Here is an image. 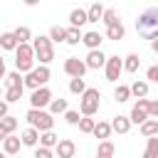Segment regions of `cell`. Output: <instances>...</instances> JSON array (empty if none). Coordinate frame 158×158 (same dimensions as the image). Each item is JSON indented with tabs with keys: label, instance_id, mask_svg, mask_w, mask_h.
Listing matches in <instances>:
<instances>
[{
	"label": "cell",
	"instance_id": "7402d4cb",
	"mask_svg": "<svg viewBox=\"0 0 158 158\" xmlns=\"http://www.w3.org/2000/svg\"><path fill=\"white\" fill-rule=\"evenodd\" d=\"M116 153V146L109 141V138H101V143H99V148H96V156L99 158H109V156H114Z\"/></svg>",
	"mask_w": 158,
	"mask_h": 158
},
{
	"label": "cell",
	"instance_id": "681fc988",
	"mask_svg": "<svg viewBox=\"0 0 158 158\" xmlns=\"http://www.w3.org/2000/svg\"><path fill=\"white\" fill-rule=\"evenodd\" d=\"M156 67H158V64H156Z\"/></svg>",
	"mask_w": 158,
	"mask_h": 158
},
{
	"label": "cell",
	"instance_id": "60d3db41",
	"mask_svg": "<svg viewBox=\"0 0 158 158\" xmlns=\"http://www.w3.org/2000/svg\"><path fill=\"white\" fill-rule=\"evenodd\" d=\"M146 79L158 84V67H156V64H153V67H148V72H146Z\"/></svg>",
	"mask_w": 158,
	"mask_h": 158
},
{
	"label": "cell",
	"instance_id": "4fadbf2b",
	"mask_svg": "<svg viewBox=\"0 0 158 158\" xmlns=\"http://www.w3.org/2000/svg\"><path fill=\"white\" fill-rule=\"evenodd\" d=\"M54 153H57L59 158H72V156L77 153V146H74V141L62 138V141H57V143H54Z\"/></svg>",
	"mask_w": 158,
	"mask_h": 158
},
{
	"label": "cell",
	"instance_id": "7c38bea8",
	"mask_svg": "<svg viewBox=\"0 0 158 158\" xmlns=\"http://www.w3.org/2000/svg\"><path fill=\"white\" fill-rule=\"evenodd\" d=\"M20 148H22V138H20V136H12V133H7V136L2 138V153H7V156H15V153H20Z\"/></svg>",
	"mask_w": 158,
	"mask_h": 158
},
{
	"label": "cell",
	"instance_id": "bcb514c9",
	"mask_svg": "<svg viewBox=\"0 0 158 158\" xmlns=\"http://www.w3.org/2000/svg\"><path fill=\"white\" fill-rule=\"evenodd\" d=\"M151 49L158 54V37H156V40H151Z\"/></svg>",
	"mask_w": 158,
	"mask_h": 158
},
{
	"label": "cell",
	"instance_id": "277c9868",
	"mask_svg": "<svg viewBox=\"0 0 158 158\" xmlns=\"http://www.w3.org/2000/svg\"><path fill=\"white\" fill-rule=\"evenodd\" d=\"M32 49H35V59L40 64H49L54 59V47H52V40L49 35H40L32 40Z\"/></svg>",
	"mask_w": 158,
	"mask_h": 158
},
{
	"label": "cell",
	"instance_id": "d6a6232c",
	"mask_svg": "<svg viewBox=\"0 0 158 158\" xmlns=\"http://www.w3.org/2000/svg\"><path fill=\"white\" fill-rule=\"evenodd\" d=\"M49 40L52 42H64L67 40V27H59V25L49 27Z\"/></svg>",
	"mask_w": 158,
	"mask_h": 158
},
{
	"label": "cell",
	"instance_id": "5bb4252c",
	"mask_svg": "<svg viewBox=\"0 0 158 158\" xmlns=\"http://www.w3.org/2000/svg\"><path fill=\"white\" fill-rule=\"evenodd\" d=\"M106 37H109V40H114V42H118V40H123V37H126V27L121 25V20H116V22L106 25Z\"/></svg>",
	"mask_w": 158,
	"mask_h": 158
},
{
	"label": "cell",
	"instance_id": "6da1fadb",
	"mask_svg": "<svg viewBox=\"0 0 158 158\" xmlns=\"http://www.w3.org/2000/svg\"><path fill=\"white\" fill-rule=\"evenodd\" d=\"M136 32L143 40H156L158 37V7H146L138 20H136Z\"/></svg>",
	"mask_w": 158,
	"mask_h": 158
},
{
	"label": "cell",
	"instance_id": "30bf717a",
	"mask_svg": "<svg viewBox=\"0 0 158 158\" xmlns=\"http://www.w3.org/2000/svg\"><path fill=\"white\" fill-rule=\"evenodd\" d=\"M128 118H131V123H136V126H138V123H143V121L148 118V99H146V96H141V99L133 104V109H131V116H128Z\"/></svg>",
	"mask_w": 158,
	"mask_h": 158
},
{
	"label": "cell",
	"instance_id": "3957f363",
	"mask_svg": "<svg viewBox=\"0 0 158 158\" xmlns=\"http://www.w3.org/2000/svg\"><path fill=\"white\" fill-rule=\"evenodd\" d=\"M15 67L22 74L35 67V49H32L30 42H17V47H15Z\"/></svg>",
	"mask_w": 158,
	"mask_h": 158
},
{
	"label": "cell",
	"instance_id": "44dd1931",
	"mask_svg": "<svg viewBox=\"0 0 158 158\" xmlns=\"http://www.w3.org/2000/svg\"><path fill=\"white\" fill-rule=\"evenodd\" d=\"M91 133H94L96 138H109V136H111V121H96Z\"/></svg>",
	"mask_w": 158,
	"mask_h": 158
},
{
	"label": "cell",
	"instance_id": "ab89813d",
	"mask_svg": "<svg viewBox=\"0 0 158 158\" xmlns=\"http://www.w3.org/2000/svg\"><path fill=\"white\" fill-rule=\"evenodd\" d=\"M64 118H67V123H69V126H77L81 116H79V111H72V109H67V111H64Z\"/></svg>",
	"mask_w": 158,
	"mask_h": 158
},
{
	"label": "cell",
	"instance_id": "ffe728a7",
	"mask_svg": "<svg viewBox=\"0 0 158 158\" xmlns=\"http://www.w3.org/2000/svg\"><path fill=\"white\" fill-rule=\"evenodd\" d=\"M22 91H25V86H22V84H20V86H5L2 99H5L7 104H15V101H20V99H22Z\"/></svg>",
	"mask_w": 158,
	"mask_h": 158
},
{
	"label": "cell",
	"instance_id": "f1b7e54d",
	"mask_svg": "<svg viewBox=\"0 0 158 158\" xmlns=\"http://www.w3.org/2000/svg\"><path fill=\"white\" fill-rule=\"evenodd\" d=\"M143 158H158V136H148V146L143 151Z\"/></svg>",
	"mask_w": 158,
	"mask_h": 158
},
{
	"label": "cell",
	"instance_id": "2e32d148",
	"mask_svg": "<svg viewBox=\"0 0 158 158\" xmlns=\"http://www.w3.org/2000/svg\"><path fill=\"white\" fill-rule=\"evenodd\" d=\"M111 131H116V133H128L131 131V118L128 116H114L111 118Z\"/></svg>",
	"mask_w": 158,
	"mask_h": 158
},
{
	"label": "cell",
	"instance_id": "4dcf8cb0",
	"mask_svg": "<svg viewBox=\"0 0 158 158\" xmlns=\"http://www.w3.org/2000/svg\"><path fill=\"white\" fill-rule=\"evenodd\" d=\"M20 74H22V72H17V69H15V72H7V74H5V86H20V84L25 86V79H22Z\"/></svg>",
	"mask_w": 158,
	"mask_h": 158
},
{
	"label": "cell",
	"instance_id": "9a60e30c",
	"mask_svg": "<svg viewBox=\"0 0 158 158\" xmlns=\"http://www.w3.org/2000/svg\"><path fill=\"white\" fill-rule=\"evenodd\" d=\"M138 131H141L143 138H148V136H158V118L148 116L143 123H138Z\"/></svg>",
	"mask_w": 158,
	"mask_h": 158
},
{
	"label": "cell",
	"instance_id": "484cf974",
	"mask_svg": "<svg viewBox=\"0 0 158 158\" xmlns=\"http://www.w3.org/2000/svg\"><path fill=\"white\" fill-rule=\"evenodd\" d=\"M101 15H104V5H101V2H91V5H89V10H86L89 22H99V20H101Z\"/></svg>",
	"mask_w": 158,
	"mask_h": 158
},
{
	"label": "cell",
	"instance_id": "c3c4849f",
	"mask_svg": "<svg viewBox=\"0 0 158 158\" xmlns=\"http://www.w3.org/2000/svg\"><path fill=\"white\" fill-rule=\"evenodd\" d=\"M2 94H5V86H0V99H2Z\"/></svg>",
	"mask_w": 158,
	"mask_h": 158
},
{
	"label": "cell",
	"instance_id": "b9f144b4",
	"mask_svg": "<svg viewBox=\"0 0 158 158\" xmlns=\"http://www.w3.org/2000/svg\"><path fill=\"white\" fill-rule=\"evenodd\" d=\"M148 116L158 118V101H148Z\"/></svg>",
	"mask_w": 158,
	"mask_h": 158
},
{
	"label": "cell",
	"instance_id": "ee69618b",
	"mask_svg": "<svg viewBox=\"0 0 158 158\" xmlns=\"http://www.w3.org/2000/svg\"><path fill=\"white\" fill-rule=\"evenodd\" d=\"M5 74H7V69H5V59L0 57V79H5Z\"/></svg>",
	"mask_w": 158,
	"mask_h": 158
},
{
	"label": "cell",
	"instance_id": "cb8c5ba5",
	"mask_svg": "<svg viewBox=\"0 0 158 158\" xmlns=\"http://www.w3.org/2000/svg\"><path fill=\"white\" fill-rule=\"evenodd\" d=\"M138 67H141V57H138V54H128V57L123 59V72L136 74V72H138Z\"/></svg>",
	"mask_w": 158,
	"mask_h": 158
},
{
	"label": "cell",
	"instance_id": "f6af8a7d",
	"mask_svg": "<svg viewBox=\"0 0 158 158\" xmlns=\"http://www.w3.org/2000/svg\"><path fill=\"white\" fill-rule=\"evenodd\" d=\"M27 7H35V5H40V0H22Z\"/></svg>",
	"mask_w": 158,
	"mask_h": 158
},
{
	"label": "cell",
	"instance_id": "836d02e7",
	"mask_svg": "<svg viewBox=\"0 0 158 158\" xmlns=\"http://www.w3.org/2000/svg\"><path fill=\"white\" fill-rule=\"evenodd\" d=\"M84 89H86L84 77H72V79H69V91H72V94H81Z\"/></svg>",
	"mask_w": 158,
	"mask_h": 158
},
{
	"label": "cell",
	"instance_id": "83f0119b",
	"mask_svg": "<svg viewBox=\"0 0 158 158\" xmlns=\"http://www.w3.org/2000/svg\"><path fill=\"white\" fill-rule=\"evenodd\" d=\"M47 106H49V114H54V116H57V114H64V111L69 109V106H67V99H49Z\"/></svg>",
	"mask_w": 158,
	"mask_h": 158
},
{
	"label": "cell",
	"instance_id": "e575fe53",
	"mask_svg": "<svg viewBox=\"0 0 158 158\" xmlns=\"http://www.w3.org/2000/svg\"><path fill=\"white\" fill-rule=\"evenodd\" d=\"M94 123H96V121H94L91 116H84V114H81V118H79V123H77V126H79V131H81V133H91V131H94Z\"/></svg>",
	"mask_w": 158,
	"mask_h": 158
},
{
	"label": "cell",
	"instance_id": "d590c367",
	"mask_svg": "<svg viewBox=\"0 0 158 158\" xmlns=\"http://www.w3.org/2000/svg\"><path fill=\"white\" fill-rule=\"evenodd\" d=\"M0 123H2V128H5L7 133H15V128H17V118L10 116V114H5V116L0 118Z\"/></svg>",
	"mask_w": 158,
	"mask_h": 158
},
{
	"label": "cell",
	"instance_id": "e0dca14e",
	"mask_svg": "<svg viewBox=\"0 0 158 158\" xmlns=\"http://www.w3.org/2000/svg\"><path fill=\"white\" fill-rule=\"evenodd\" d=\"M20 138H22V146L35 148V146H37V141H40V131H37L35 126H27V128L20 133Z\"/></svg>",
	"mask_w": 158,
	"mask_h": 158
},
{
	"label": "cell",
	"instance_id": "7dc6e473",
	"mask_svg": "<svg viewBox=\"0 0 158 158\" xmlns=\"http://www.w3.org/2000/svg\"><path fill=\"white\" fill-rule=\"evenodd\" d=\"M5 136H7V131H5V128H2V123H0V141H2Z\"/></svg>",
	"mask_w": 158,
	"mask_h": 158
},
{
	"label": "cell",
	"instance_id": "4316f807",
	"mask_svg": "<svg viewBox=\"0 0 158 158\" xmlns=\"http://www.w3.org/2000/svg\"><path fill=\"white\" fill-rule=\"evenodd\" d=\"M114 99H116L118 104L128 101V99H131V86H126V84H118V86L114 89Z\"/></svg>",
	"mask_w": 158,
	"mask_h": 158
},
{
	"label": "cell",
	"instance_id": "7bdbcfd3",
	"mask_svg": "<svg viewBox=\"0 0 158 158\" xmlns=\"http://www.w3.org/2000/svg\"><path fill=\"white\" fill-rule=\"evenodd\" d=\"M7 109H10V104H7V101H5V99H0V118H2V116H5V114H10V111H7Z\"/></svg>",
	"mask_w": 158,
	"mask_h": 158
},
{
	"label": "cell",
	"instance_id": "d6986e66",
	"mask_svg": "<svg viewBox=\"0 0 158 158\" xmlns=\"http://www.w3.org/2000/svg\"><path fill=\"white\" fill-rule=\"evenodd\" d=\"M101 40H104V37H101L96 30H89V32H84V35H81V42H84L89 49H96V47H101Z\"/></svg>",
	"mask_w": 158,
	"mask_h": 158
},
{
	"label": "cell",
	"instance_id": "74e56055",
	"mask_svg": "<svg viewBox=\"0 0 158 158\" xmlns=\"http://www.w3.org/2000/svg\"><path fill=\"white\" fill-rule=\"evenodd\" d=\"M116 20H118V12H116L114 7L104 10V15H101V22H104V25H111V22H116Z\"/></svg>",
	"mask_w": 158,
	"mask_h": 158
},
{
	"label": "cell",
	"instance_id": "f546056e",
	"mask_svg": "<svg viewBox=\"0 0 158 158\" xmlns=\"http://www.w3.org/2000/svg\"><path fill=\"white\" fill-rule=\"evenodd\" d=\"M64 42H67V44H72V47H74V44H79V42H81V32H79V27L69 25V27H67V40H64Z\"/></svg>",
	"mask_w": 158,
	"mask_h": 158
},
{
	"label": "cell",
	"instance_id": "603a6c76",
	"mask_svg": "<svg viewBox=\"0 0 158 158\" xmlns=\"http://www.w3.org/2000/svg\"><path fill=\"white\" fill-rule=\"evenodd\" d=\"M17 42H20V40L15 37V32H2V35H0V47H2V49H7V52H10V49L15 52Z\"/></svg>",
	"mask_w": 158,
	"mask_h": 158
},
{
	"label": "cell",
	"instance_id": "1f68e13d",
	"mask_svg": "<svg viewBox=\"0 0 158 158\" xmlns=\"http://www.w3.org/2000/svg\"><path fill=\"white\" fill-rule=\"evenodd\" d=\"M59 138H57V133L49 128V131H40V143L42 146H49V148H54V143H57Z\"/></svg>",
	"mask_w": 158,
	"mask_h": 158
},
{
	"label": "cell",
	"instance_id": "8992f818",
	"mask_svg": "<svg viewBox=\"0 0 158 158\" xmlns=\"http://www.w3.org/2000/svg\"><path fill=\"white\" fill-rule=\"evenodd\" d=\"M49 77H52V72H49V64L32 67L30 72H25V86H27V89H37V86L47 84V81H49Z\"/></svg>",
	"mask_w": 158,
	"mask_h": 158
},
{
	"label": "cell",
	"instance_id": "5b68a950",
	"mask_svg": "<svg viewBox=\"0 0 158 158\" xmlns=\"http://www.w3.org/2000/svg\"><path fill=\"white\" fill-rule=\"evenodd\" d=\"M25 118H27V123L35 126L37 131H49V128L54 126V114H49V111H44V109L30 106V111L25 114Z\"/></svg>",
	"mask_w": 158,
	"mask_h": 158
},
{
	"label": "cell",
	"instance_id": "ba28073f",
	"mask_svg": "<svg viewBox=\"0 0 158 158\" xmlns=\"http://www.w3.org/2000/svg\"><path fill=\"white\" fill-rule=\"evenodd\" d=\"M104 72H106V79L109 81H118L121 72H123V59L121 57H106V64H104Z\"/></svg>",
	"mask_w": 158,
	"mask_h": 158
},
{
	"label": "cell",
	"instance_id": "9c48e42d",
	"mask_svg": "<svg viewBox=\"0 0 158 158\" xmlns=\"http://www.w3.org/2000/svg\"><path fill=\"white\" fill-rule=\"evenodd\" d=\"M49 99H52V91L47 89V84H42V86H37V89H32V94H30V106L44 109V106L49 104Z\"/></svg>",
	"mask_w": 158,
	"mask_h": 158
},
{
	"label": "cell",
	"instance_id": "8d00e7d4",
	"mask_svg": "<svg viewBox=\"0 0 158 158\" xmlns=\"http://www.w3.org/2000/svg\"><path fill=\"white\" fill-rule=\"evenodd\" d=\"M15 37H17L20 42H30V40H32V32H30V27H25V25H20V27L15 30Z\"/></svg>",
	"mask_w": 158,
	"mask_h": 158
},
{
	"label": "cell",
	"instance_id": "ac0fdd59",
	"mask_svg": "<svg viewBox=\"0 0 158 158\" xmlns=\"http://www.w3.org/2000/svg\"><path fill=\"white\" fill-rule=\"evenodd\" d=\"M89 22V17H86V10H81V7H74L72 12H69V25H74V27H84Z\"/></svg>",
	"mask_w": 158,
	"mask_h": 158
},
{
	"label": "cell",
	"instance_id": "d4e9b609",
	"mask_svg": "<svg viewBox=\"0 0 158 158\" xmlns=\"http://www.w3.org/2000/svg\"><path fill=\"white\" fill-rule=\"evenodd\" d=\"M131 96H136V99H141V96H148V81H143V79H136V81L131 84Z\"/></svg>",
	"mask_w": 158,
	"mask_h": 158
},
{
	"label": "cell",
	"instance_id": "52a82bcc",
	"mask_svg": "<svg viewBox=\"0 0 158 158\" xmlns=\"http://www.w3.org/2000/svg\"><path fill=\"white\" fill-rule=\"evenodd\" d=\"M86 69H89L86 62L79 59V57H67V59H64V74H67V77H84Z\"/></svg>",
	"mask_w": 158,
	"mask_h": 158
},
{
	"label": "cell",
	"instance_id": "7a4b0ae2",
	"mask_svg": "<svg viewBox=\"0 0 158 158\" xmlns=\"http://www.w3.org/2000/svg\"><path fill=\"white\" fill-rule=\"evenodd\" d=\"M99 101H101V91L94 89V86H86V89L79 94V114L94 116V114L99 111Z\"/></svg>",
	"mask_w": 158,
	"mask_h": 158
},
{
	"label": "cell",
	"instance_id": "8fae6325",
	"mask_svg": "<svg viewBox=\"0 0 158 158\" xmlns=\"http://www.w3.org/2000/svg\"><path fill=\"white\" fill-rule=\"evenodd\" d=\"M86 67L89 69H101L104 64H106V54L101 52V47H96V49H89V54H86Z\"/></svg>",
	"mask_w": 158,
	"mask_h": 158
},
{
	"label": "cell",
	"instance_id": "f35d334b",
	"mask_svg": "<svg viewBox=\"0 0 158 158\" xmlns=\"http://www.w3.org/2000/svg\"><path fill=\"white\" fill-rule=\"evenodd\" d=\"M52 153H54V148H49V146H37L35 148V158H52Z\"/></svg>",
	"mask_w": 158,
	"mask_h": 158
}]
</instances>
